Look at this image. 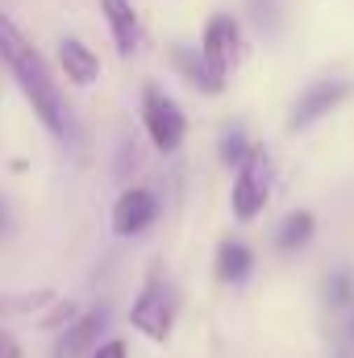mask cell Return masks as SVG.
Here are the masks:
<instances>
[{
	"instance_id": "17",
	"label": "cell",
	"mask_w": 354,
	"mask_h": 358,
	"mask_svg": "<svg viewBox=\"0 0 354 358\" xmlns=\"http://www.w3.org/2000/svg\"><path fill=\"white\" fill-rule=\"evenodd\" d=\"M0 358H21V346H17L8 334H0Z\"/></svg>"
},
{
	"instance_id": "12",
	"label": "cell",
	"mask_w": 354,
	"mask_h": 358,
	"mask_svg": "<svg viewBox=\"0 0 354 358\" xmlns=\"http://www.w3.org/2000/svg\"><path fill=\"white\" fill-rule=\"evenodd\" d=\"M250 271H255V255H250V246L246 242H238V238H225L221 246H217V279L221 283H246L250 279Z\"/></svg>"
},
{
	"instance_id": "6",
	"label": "cell",
	"mask_w": 354,
	"mask_h": 358,
	"mask_svg": "<svg viewBox=\"0 0 354 358\" xmlns=\"http://www.w3.org/2000/svg\"><path fill=\"white\" fill-rule=\"evenodd\" d=\"M351 96V84L346 80H317L313 88L300 92V100L292 104V117H288V129L292 134H300V129H309L313 121H321L325 113H334L342 100Z\"/></svg>"
},
{
	"instance_id": "18",
	"label": "cell",
	"mask_w": 354,
	"mask_h": 358,
	"mask_svg": "<svg viewBox=\"0 0 354 358\" xmlns=\"http://www.w3.org/2000/svg\"><path fill=\"white\" fill-rule=\"evenodd\" d=\"M4 229H8V208H4V200H0V238H4Z\"/></svg>"
},
{
	"instance_id": "7",
	"label": "cell",
	"mask_w": 354,
	"mask_h": 358,
	"mask_svg": "<svg viewBox=\"0 0 354 358\" xmlns=\"http://www.w3.org/2000/svg\"><path fill=\"white\" fill-rule=\"evenodd\" d=\"M159 217V196L150 187H125L113 204V234L117 238H134L142 229H150Z\"/></svg>"
},
{
	"instance_id": "14",
	"label": "cell",
	"mask_w": 354,
	"mask_h": 358,
	"mask_svg": "<svg viewBox=\"0 0 354 358\" xmlns=\"http://www.w3.org/2000/svg\"><path fill=\"white\" fill-rule=\"evenodd\" d=\"M325 304H330V308L354 304V275L351 271H334V275L325 279Z\"/></svg>"
},
{
	"instance_id": "13",
	"label": "cell",
	"mask_w": 354,
	"mask_h": 358,
	"mask_svg": "<svg viewBox=\"0 0 354 358\" xmlns=\"http://www.w3.org/2000/svg\"><path fill=\"white\" fill-rule=\"evenodd\" d=\"M176 67L183 71V76H187V84H196L200 92H213V96H217V92L225 88V80L208 71V63L200 59V50H187V46H176Z\"/></svg>"
},
{
	"instance_id": "19",
	"label": "cell",
	"mask_w": 354,
	"mask_h": 358,
	"mask_svg": "<svg viewBox=\"0 0 354 358\" xmlns=\"http://www.w3.org/2000/svg\"><path fill=\"white\" fill-rule=\"evenodd\" d=\"M0 313H8V300H0Z\"/></svg>"
},
{
	"instance_id": "3",
	"label": "cell",
	"mask_w": 354,
	"mask_h": 358,
	"mask_svg": "<svg viewBox=\"0 0 354 358\" xmlns=\"http://www.w3.org/2000/svg\"><path fill=\"white\" fill-rule=\"evenodd\" d=\"M271 200V155L263 146H250V155L238 163V176H234V196H229V208L238 221H255Z\"/></svg>"
},
{
	"instance_id": "5",
	"label": "cell",
	"mask_w": 354,
	"mask_h": 358,
	"mask_svg": "<svg viewBox=\"0 0 354 358\" xmlns=\"http://www.w3.org/2000/svg\"><path fill=\"white\" fill-rule=\"evenodd\" d=\"M129 325L150 338V342H167L171 338V325H176V308H171V296L159 287V283H146V292L134 300L129 308Z\"/></svg>"
},
{
	"instance_id": "2",
	"label": "cell",
	"mask_w": 354,
	"mask_h": 358,
	"mask_svg": "<svg viewBox=\"0 0 354 358\" xmlns=\"http://www.w3.org/2000/svg\"><path fill=\"white\" fill-rule=\"evenodd\" d=\"M142 125H146V138L159 155H176L187 138V117L176 100L159 84H146L142 88Z\"/></svg>"
},
{
	"instance_id": "20",
	"label": "cell",
	"mask_w": 354,
	"mask_h": 358,
	"mask_svg": "<svg viewBox=\"0 0 354 358\" xmlns=\"http://www.w3.org/2000/svg\"><path fill=\"white\" fill-rule=\"evenodd\" d=\"M351 342H354V317H351Z\"/></svg>"
},
{
	"instance_id": "4",
	"label": "cell",
	"mask_w": 354,
	"mask_h": 358,
	"mask_svg": "<svg viewBox=\"0 0 354 358\" xmlns=\"http://www.w3.org/2000/svg\"><path fill=\"white\" fill-rule=\"evenodd\" d=\"M200 59L208 63V71L213 76H229L234 71V63H238V55H242V29H238V21L229 17V13H213L208 17V25H204V34H200Z\"/></svg>"
},
{
	"instance_id": "1",
	"label": "cell",
	"mask_w": 354,
	"mask_h": 358,
	"mask_svg": "<svg viewBox=\"0 0 354 358\" xmlns=\"http://www.w3.org/2000/svg\"><path fill=\"white\" fill-rule=\"evenodd\" d=\"M0 59H4V67L13 71L17 88L25 92L29 108L42 117V125H46L55 138H63V134H67V108H63V96H59V88H55V80H50L46 59H42L38 46L13 25L8 13H0Z\"/></svg>"
},
{
	"instance_id": "15",
	"label": "cell",
	"mask_w": 354,
	"mask_h": 358,
	"mask_svg": "<svg viewBox=\"0 0 354 358\" xmlns=\"http://www.w3.org/2000/svg\"><path fill=\"white\" fill-rule=\"evenodd\" d=\"M246 155H250V138H246L238 125L225 129V138H221V163H225V167H238Z\"/></svg>"
},
{
	"instance_id": "10",
	"label": "cell",
	"mask_w": 354,
	"mask_h": 358,
	"mask_svg": "<svg viewBox=\"0 0 354 358\" xmlns=\"http://www.w3.org/2000/svg\"><path fill=\"white\" fill-rule=\"evenodd\" d=\"M59 67H63V76L76 88H92L100 80V59L92 55L88 42H80V38H63L59 42Z\"/></svg>"
},
{
	"instance_id": "9",
	"label": "cell",
	"mask_w": 354,
	"mask_h": 358,
	"mask_svg": "<svg viewBox=\"0 0 354 358\" xmlns=\"http://www.w3.org/2000/svg\"><path fill=\"white\" fill-rule=\"evenodd\" d=\"M100 13H104V21H108V34H113L117 55L129 59V55L138 50V38H142L134 4H129V0H100Z\"/></svg>"
},
{
	"instance_id": "8",
	"label": "cell",
	"mask_w": 354,
	"mask_h": 358,
	"mask_svg": "<svg viewBox=\"0 0 354 358\" xmlns=\"http://www.w3.org/2000/svg\"><path fill=\"white\" fill-rule=\"evenodd\" d=\"M108 325V313L104 308H88V313H80L67 329H63V338L55 342V358H88L96 346H100V329Z\"/></svg>"
},
{
	"instance_id": "11",
	"label": "cell",
	"mask_w": 354,
	"mask_h": 358,
	"mask_svg": "<svg viewBox=\"0 0 354 358\" xmlns=\"http://www.w3.org/2000/svg\"><path fill=\"white\" fill-rule=\"evenodd\" d=\"M313 234H317V217L309 208H292L279 221V229H275V250L279 255H296V250H304L313 242Z\"/></svg>"
},
{
	"instance_id": "16",
	"label": "cell",
	"mask_w": 354,
	"mask_h": 358,
	"mask_svg": "<svg viewBox=\"0 0 354 358\" xmlns=\"http://www.w3.org/2000/svg\"><path fill=\"white\" fill-rule=\"evenodd\" d=\"M125 355H129V346H125L121 338H113V342H100L88 358H125Z\"/></svg>"
}]
</instances>
